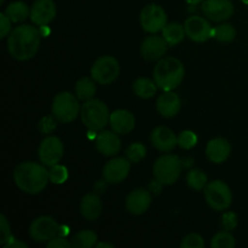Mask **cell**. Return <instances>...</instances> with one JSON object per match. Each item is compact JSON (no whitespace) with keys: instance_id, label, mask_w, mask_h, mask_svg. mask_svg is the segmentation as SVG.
<instances>
[{"instance_id":"6da1fadb","label":"cell","mask_w":248,"mask_h":248,"mask_svg":"<svg viewBox=\"0 0 248 248\" xmlns=\"http://www.w3.org/2000/svg\"><path fill=\"white\" fill-rule=\"evenodd\" d=\"M41 34L36 27L22 24L16 27L7 38V51L17 61L33 58L40 47Z\"/></svg>"},{"instance_id":"7a4b0ae2","label":"cell","mask_w":248,"mask_h":248,"mask_svg":"<svg viewBox=\"0 0 248 248\" xmlns=\"http://www.w3.org/2000/svg\"><path fill=\"white\" fill-rule=\"evenodd\" d=\"M14 181L17 188L26 194L35 195L47 186L50 177L45 165L24 161L17 165L14 171Z\"/></svg>"},{"instance_id":"3957f363","label":"cell","mask_w":248,"mask_h":248,"mask_svg":"<svg viewBox=\"0 0 248 248\" xmlns=\"http://www.w3.org/2000/svg\"><path fill=\"white\" fill-rule=\"evenodd\" d=\"M184 65L178 58H161L154 68V81L162 91H173L184 79Z\"/></svg>"},{"instance_id":"277c9868","label":"cell","mask_w":248,"mask_h":248,"mask_svg":"<svg viewBox=\"0 0 248 248\" xmlns=\"http://www.w3.org/2000/svg\"><path fill=\"white\" fill-rule=\"evenodd\" d=\"M81 121L89 130L101 131L109 124L110 113L104 102L101 99H89L85 102L80 110Z\"/></svg>"},{"instance_id":"5b68a950","label":"cell","mask_w":248,"mask_h":248,"mask_svg":"<svg viewBox=\"0 0 248 248\" xmlns=\"http://www.w3.org/2000/svg\"><path fill=\"white\" fill-rule=\"evenodd\" d=\"M183 169V162L178 155L166 154L159 157L154 164V176L164 186H171L178 181Z\"/></svg>"},{"instance_id":"8992f818","label":"cell","mask_w":248,"mask_h":248,"mask_svg":"<svg viewBox=\"0 0 248 248\" xmlns=\"http://www.w3.org/2000/svg\"><path fill=\"white\" fill-rule=\"evenodd\" d=\"M78 99L79 98L70 92H61L53 98L52 115L58 123L69 124L78 118L81 110Z\"/></svg>"},{"instance_id":"52a82bcc","label":"cell","mask_w":248,"mask_h":248,"mask_svg":"<svg viewBox=\"0 0 248 248\" xmlns=\"http://www.w3.org/2000/svg\"><path fill=\"white\" fill-rule=\"evenodd\" d=\"M205 198L208 206L216 211L227 210L232 202V194L229 186L219 179H216L206 186Z\"/></svg>"},{"instance_id":"ba28073f","label":"cell","mask_w":248,"mask_h":248,"mask_svg":"<svg viewBox=\"0 0 248 248\" xmlns=\"http://www.w3.org/2000/svg\"><path fill=\"white\" fill-rule=\"evenodd\" d=\"M120 74V65L113 56H103L93 63L91 68V77L97 84L109 85L116 80Z\"/></svg>"},{"instance_id":"9c48e42d","label":"cell","mask_w":248,"mask_h":248,"mask_svg":"<svg viewBox=\"0 0 248 248\" xmlns=\"http://www.w3.org/2000/svg\"><path fill=\"white\" fill-rule=\"evenodd\" d=\"M140 22L142 28L150 34L162 31L167 24V15L161 6L156 4H149L140 11Z\"/></svg>"},{"instance_id":"30bf717a","label":"cell","mask_w":248,"mask_h":248,"mask_svg":"<svg viewBox=\"0 0 248 248\" xmlns=\"http://www.w3.org/2000/svg\"><path fill=\"white\" fill-rule=\"evenodd\" d=\"M64 154L62 140L56 136H48L39 145L38 155L41 164L46 167H52L61 161Z\"/></svg>"},{"instance_id":"8fae6325","label":"cell","mask_w":248,"mask_h":248,"mask_svg":"<svg viewBox=\"0 0 248 248\" xmlns=\"http://www.w3.org/2000/svg\"><path fill=\"white\" fill-rule=\"evenodd\" d=\"M60 225L50 216L35 218L29 227V236L35 242H48L58 235Z\"/></svg>"},{"instance_id":"7c38bea8","label":"cell","mask_w":248,"mask_h":248,"mask_svg":"<svg viewBox=\"0 0 248 248\" xmlns=\"http://www.w3.org/2000/svg\"><path fill=\"white\" fill-rule=\"evenodd\" d=\"M186 34L195 43H205L212 38V27L210 22L201 16H191L184 23Z\"/></svg>"},{"instance_id":"4fadbf2b","label":"cell","mask_w":248,"mask_h":248,"mask_svg":"<svg viewBox=\"0 0 248 248\" xmlns=\"http://www.w3.org/2000/svg\"><path fill=\"white\" fill-rule=\"evenodd\" d=\"M131 171V161L127 157H115L106 164L103 169V178L107 183H121L127 178Z\"/></svg>"},{"instance_id":"5bb4252c","label":"cell","mask_w":248,"mask_h":248,"mask_svg":"<svg viewBox=\"0 0 248 248\" xmlns=\"http://www.w3.org/2000/svg\"><path fill=\"white\" fill-rule=\"evenodd\" d=\"M202 11L211 21L223 22L232 16L234 5L230 0H203Z\"/></svg>"},{"instance_id":"9a60e30c","label":"cell","mask_w":248,"mask_h":248,"mask_svg":"<svg viewBox=\"0 0 248 248\" xmlns=\"http://www.w3.org/2000/svg\"><path fill=\"white\" fill-rule=\"evenodd\" d=\"M167 46L169 44L165 40L164 36L154 34L144 39L140 45V55L145 61H149V62L160 61L167 52Z\"/></svg>"},{"instance_id":"2e32d148","label":"cell","mask_w":248,"mask_h":248,"mask_svg":"<svg viewBox=\"0 0 248 248\" xmlns=\"http://www.w3.org/2000/svg\"><path fill=\"white\" fill-rule=\"evenodd\" d=\"M56 4L53 0H35L31 7V19L35 26H47L56 16Z\"/></svg>"},{"instance_id":"e0dca14e","label":"cell","mask_w":248,"mask_h":248,"mask_svg":"<svg viewBox=\"0 0 248 248\" xmlns=\"http://www.w3.org/2000/svg\"><path fill=\"white\" fill-rule=\"evenodd\" d=\"M152 203V195L145 189H136L128 194L126 199V208L135 216L143 215L147 212Z\"/></svg>"},{"instance_id":"ac0fdd59","label":"cell","mask_w":248,"mask_h":248,"mask_svg":"<svg viewBox=\"0 0 248 248\" xmlns=\"http://www.w3.org/2000/svg\"><path fill=\"white\" fill-rule=\"evenodd\" d=\"M152 144L160 152H171L178 144V137L171 128L166 126H159L152 132Z\"/></svg>"},{"instance_id":"d6986e66","label":"cell","mask_w":248,"mask_h":248,"mask_svg":"<svg viewBox=\"0 0 248 248\" xmlns=\"http://www.w3.org/2000/svg\"><path fill=\"white\" fill-rule=\"evenodd\" d=\"M109 124L111 130L118 135H127L135 128L136 119L131 111L126 109H118L110 113Z\"/></svg>"},{"instance_id":"ffe728a7","label":"cell","mask_w":248,"mask_h":248,"mask_svg":"<svg viewBox=\"0 0 248 248\" xmlns=\"http://www.w3.org/2000/svg\"><path fill=\"white\" fill-rule=\"evenodd\" d=\"M182 102L173 91H164L156 101V110L164 118H173L181 110Z\"/></svg>"},{"instance_id":"44dd1931","label":"cell","mask_w":248,"mask_h":248,"mask_svg":"<svg viewBox=\"0 0 248 248\" xmlns=\"http://www.w3.org/2000/svg\"><path fill=\"white\" fill-rule=\"evenodd\" d=\"M96 147L104 156H113L120 152L121 140L114 131H102L96 136Z\"/></svg>"},{"instance_id":"7402d4cb","label":"cell","mask_w":248,"mask_h":248,"mask_svg":"<svg viewBox=\"0 0 248 248\" xmlns=\"http://www.w3.org/2000/svg\"><path fill=\"white\" fill-rule=\"evenodd\" d=\"M232 145L225 138H213L207 143L206 156L215 164H222L229 157Z\"/></svg>"},{"instance_id":"603a6c76","label":"cell","mask_w":248,"mask_h":248,"mask_svg":"<svg viewBox=\"0 0 248 248\" xmlns=\"http://www.w3.org/2000/svg\"><path fill=\"white\" fill-rule=\"evenodd\" d=\"M102 201L97 194H87L82 198L80 203V212L82 217L89 222H93L99 218L102 213Z\"/></svg>"},{"instance_id":"cb8c5ba5","label":"cell","mask_w":248,"mask_h":248,"mask_svg":"<svg viewBox=\"0 0 248 248\" xmlns=\"http://www.w3.org/2000/svg\"><path fill=\"white\" fill-rule=\"evenodd\" d=\"M186 29L184 26L181 23H167L165 28L162 29V36L165 40L167 41L169 46H176L183 41L184 36H186Z\"/></svg>"},{"instance_id":"d4e9b609","label":"cell","mask_w":248,"mask_h":248,"mask_svg":"<svg viewBox=\"0 0 248 248\" xmlns=\"http://www.w3.org/2000/svg\"><path fill=\"white\" fill-rule=\"evenodd\" d=\"M157 90L156 82L153 80L148 79V78H138L135 82H133V91L138 97L144 99H149L155 96Z\"/></svg>"},{"instance_id":"484cf974","label":"cell","mask_w":248,"mask_h":248,"mask_svg":"<svg viewBox=\"0 0 248 248\" xmlns=\"http://www.w3.org/2000/svg\"><path fill=\"white\" fill-rule=\"evenodd\" d=\"M5 14L9 16V18L12 22L18 23V22H23L24 19L28 18V16H31V10L24 1H14L7 5L6 9H5Z\"/></svg>"},{"instance_id":"4316f807","label":"cell","mask_w":248,"mask_h":248,"mask_svg":"<svg viewBox=\"0 0 248 248\" xmlns=\"http://www.w3.org/2000/svg\"><path fill=\"white\" fill-rule=\"evenodd\" d=\"M96 90V81L90 78H82L75 84V94L80 101L86 102L93 98Z\"/></svg>"},{"instance_id":"83f0119b","label":"cell","mask_w":248,"mask_h":248,"mask_svg":"<svg viewBox=\"0 0 248 248\" xmlns=\"http://www.w3.org/2000/svg\"><path fill=\"white\" fill-rule=\"evenodd\" d=\"M97 234L92 230H82L78 232L72 239V247L74 248H91L97 245Z\"/></svg>"},{"instance_id":"f1b7e54d","label":"cell","mask_w":248,"mask_h":248,"mask_svg":"<svg viewBox=\"0 0 248 248\" xmlns=\"http://www.w3.org/2000/svg\"><path fill=\"white\" fill-rule=\"evenodd\" d=\"M236 36V29L229 23H223L212 29V38L220 43H232Z\"/></svg>"},{"instance_id":"f546056e","label":"cell","mask_w":248,"mask_h":248,"mask_svg":"<svg viewBox=\"0 0 248 248\" xmlns=\"http://www.w3.org/2000/svg\"><path fill=\"white\" fill-rule=\"evenodd\" d=\"M186 183H188L189 188L194 189V190H202L207 186V176L201 170H191L186 176Z\"/></svg>"},{"instance_id":"4dcf8cb0","label":"cell","mask_w":248,"mask_h":248,"mask_svg":"<svg viewBox=\"0 0 248 248\" xmlns=\"http://www.w3.org/2000/svg\"><path fill=\"white\" fill-rule=\"evenodd\" d=\"M235 246H236L235 237L228 230L216 234L211 241L212 248H234Z\"/></svg>"},{"instance_id":"1f68e13d","label":"cell","mask_w":248,"mask_h":248,"mask_svg":"<svg viewBox=\"0 0 248 248\" xmlns=\"http://www.w3.org/2000/svg\"><path fill=\"white\" fill-rule=\"evenodd\" d=\"M145 155H147V149H145L144 144H142V143H132L126 149V157L131 162H135V164L142 161Z\"/></svg>"},{"instance_id":"d6a6232c","label":"cell","mask_w":248,"mask_h":248,"mask_svg":"<svg viewBox=\"0 0 248 248\" xmlns=\"http://www.w3.org/2000/svg\"><path fill=\"white\" fill-rule=\"evenodd\" d=\"M48 177H50V182L53 184H63L69 177V172L68 169L63 165H55V166L50 167L48 171Z\"/></svg>"},{"instance_id":"836d02e7","label":"cell","mask_w":248,"mask_h":248,"mask_svg":"<svg viewBox=\"0 0 248 248\" xmlns=\"http://www.w3.org/2000/svg\"><path fill=\"white\" fill-rule=\"evenodd\" d=\"M198 144V136L190 130L182 131L178 136V145L183 149H191Z\"/></svg>"},{"instance_id":"e575fe53","label":"cell","mask_w":248,"mask_h":248,"mask_svg":"<svg viewBox=\"0 0 248 248\" xmlns=\"http://www.w3.org/2000/svg\"><path fill=\"white\" fill-rule=\"evenodd\" d=\"M182 248H203L205 247V241L202 236L199 234H189L182 240Z\"/></svg>"},{"instance_id":"d590c367","label":"cell","mask_w":248,"mask_h":248,"mask_svg":"<svg viewBox=\"0 0 248 248\" xmlns=\"http://www.w3.org/2000/svg\"><path fill=\"white\" fill-rule=\"evenodd\" d=\"M0 232H1V237H0V244L2 246L7 244L10 240L14 237V235L11 234V228H10V223L7 222L5 215L0 216Z\"/></svg>"},{"instance_id":"8d00e7d4","label":"cell","mask_w":248,"mask_h":248,"mask_svg":"<svg viewBox=\"0 0 248 248\" xmlns=\"http://www.w3.org/2000/svg\"><path fill=\"white\" fill-rule=\"evenodd\" d=\"M57 121L55 116H44L39 123V128L43 133H51L57 126Z\"/></svg>"},{"instance_id":"74e56055","label":"cell","mask_w":248,"mask_h":248,"mask_svg":"<svg viewBox=\"0 0 248 248\" xmlns=\"http://www.w3.org/2000/svg\"><path fill=\"white\" fill-rule=\"evenodd\" d=\"M222 224L225 230L232 232L237 225V216L234 212H225L222 217Z\"/></svg>"},{"instance_id":"f35d334b","label":"cell","mask_w":248,"mask_h":248,"mask_svg":"<svg viewBox=\"0 0 248 248\" xmlns=\"http://www.w3.org/2000/svg\"><path fill=\"white\" fill-rule=\"evenodd\" d=\"M11 19L5 12L0 14V39H4L11 33Z\"/></svg>"},{"instance_id":"ab89813d","label":"cell","mask_w":248,"mask_h":248,"mask_svg":"<svg viewBox=\"0 0 248 248\" xmlns=\"http://www.w3.org/2000/svg\"><path fill=\"white\" fill-rule=\"evenodd\" d=\"M47 248H69L72 247V242L68 241L65 236H55L47 242Z\"/></svg>"},{"instance_id":"60d3db41","label":"cell","mask_w":248,"mask_h":248,"mask_svg":"<svg viewBox=\"0 0 248 248\" xmlns=\"http://www.w3.org/2000/svg\"><path fill=\"white\" fill-rule=\"evenodd\" d=\"M4 247L5 248H27V244L19 241V240H17L16 237L14 236L6 245H5Z\"/></svg>"},{"instance_id":"b9f144b4","label":"cell","mask_w":248,"mask_h":248,"mask_svg":"<svg viewBox=\"0 0 248 248\" xmlns=\"http://www.w3.org/2000/svg\"><path fill=\"white\" fill-rule=\"evenodd\" d=\"M162 186H164V184H162L161 182H159L156 179V181H154V182H152V183H150L149 188H150V190L153 191V193L157 194V193H160V190H161Z\"/></svg>"},{"instance_id":"7bdbcfd3","label":"cell","mask_w":248,"mask_h":248,"mask_svg":"<svg viewBox=\"0 0 248 248\" xmlns=\"http://www.w3.org/2000/svg\"><path fill=\"white\" fill-rule=\"evenodd\" d=\"M69 234V228L67 225H60V230H58V235L60 236H67Z\"/></svg>"},{"instance_id":"ee69618b","label":"cell","mask_w":248,"mask_h":248,"mask_svg":"<svg viewBox=\"0 0 248 248\" xmlns=\"http://www.w3.org/2000/svg\"><path fill=\"white\" fill-rule=\"evenodd\" d=\"M39 31H40L41 36H47L50 34V28L47 26H43V27H39Z\"/></svg>"},{"instance_id":"f6af8a7d","label":"cell","mask_w":248,"mask_h":248,"mask_svg":"<svg viewBox=\"0 0 248 248\" xmlns=\"http://www.w3.org/2000/svg\"><path fill=\"white\" fill-rule=\"evenodd\" d=\"M97 248H101V247H109V248H113L114 245L108 244V242H99V244L96 245Z\"/></svg>"},{"instance_id":"bcb514c9","label":"cell","mask_w":248,"mask_h":248,"mask_svg":"<svg viewBox=\"0 0 248 248\" xmlns=\"http://www.w3.org/2000/svg\"><path fill=\"white\" fill-rule=\"evenodd\" d=\"M186 1L190 5H198L200 2H203V0H186Z\"/></svg>"},{"instance_id":"7dc6e473","label":"cell","mask_w":248,"mask_h":248,"mask_svg":"<svg viewBox=\"0 0 248 248\" xmlns=\"http://www.w3.org/2000/svg\"><path fill=\"white\" fill-rule=\"evenodd\" d=\"M242 2H244V4H246V5H248V0H241Z\"/></svg>"},{"instance_id":"c3c4849f","label":"cell","mask_w":248,"mask_h":248,"mask_svg":"<svg viewBox=\"0 0 248 248\" xmlns=\"http://www.w3.org/2000/svg\"><path fill=\"white\" fill-rule=\"evenodd\" d=\"M5 2V0H0V4H4Z\"/></svg>"}]
</instances>
